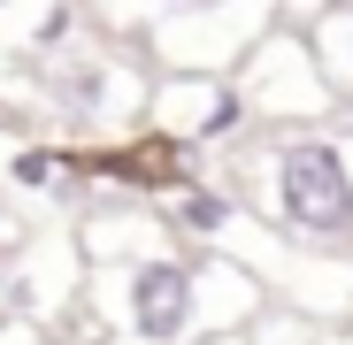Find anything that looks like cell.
Here are the masks:
<instances>
[{
	"instance_id": "1",
	"label": "cell",
	"mask_w": 353,
	"mask_h": 345,
	"mask_svg": "<svg viewBox=\"0 0 353 345\" xmlns=\"http://www.w3.org/2000/svg\"><path fill=\"white\" fill-rule=\"evenodd\" d=\"M223 177L246 192V207L330 253H353V123H307V131H254L239 154H223Z\"/></svg>"
},
{
	"instance_id": "2",
	"label": "cell",
	"mask_w": 353,
	"mask_h": 345,
	"mask_svg": "<svg viewBox=\"0 0 353 345\" xmlns=\"http://www.w3.org/2000/svg\"><path fill=\"white\" fill-rule=\"evenodd\" d=\"M23 92L46 107V123L62 138H131L146 131V92H154V62L123 39H100V31H77L70 46L23 62Z\"/></svg>"
},
{
	"instance_id": "3",
	"label": "cell",
	"mask_w": 353,
	"mask_h": 345,
	"mask_svg": "<svg viewBox=\"0 0 353 345\" xmlns=\"http://www.w3.org/2000/svg\"><path fill=\"white\" fill-rule=\"evenodd\" d=\"M230 261H246L261 276V292L269 307H292V315H307L323 330L353 322V253H330V246H307V238H284V230H269L254 207L223 230V246Z\"/></svg>"
},
{
	"instance_id": "4",
	"label": "cell",
	"mask_w": 353,
	"mask_h": 345,
	"mask_svg": "<svg viewBox=\"0 0 353 345\" xmlns=\"http://www.w3.org/2000/svg\"><path fill=\"white\" fill-rule=\"evenodd\" d=\"M230 85H239L254 131H307V123H338L345 100L330 92L323 62H315V39L300 23H276L239 70H230Z\"/></svg>"
},
{
	"instance_id": "5",
	"label": "cell",
	"mask_w": 353,
	"mask_h": 345,
	"mask_svg": "<svg viewBox=\"0 0 353 345\" xmlns=\"http://www.w3.org/2000/svg\"><path fill=\"white\" fill-rule=\"evenodd\" d=\"M146 131L192 161H223L254 138V115L239 100L230 77H200V70H154V92H146Z\"/></svg>"
},
{
	"instance_id": "6",
	"label": "cell",
	"mask_w": 353,
	"mask_h": 345,
	"mask_svg": "<svg viewBox=\"0 0 353 345\" xmlns=\"http://www.w3.org/2000/svg\"><path fill=\"white\" fill-rule=\"evenodd\" d=\"M276 23H284V16H276V0H215V8H200V16H161V23L139 39V54H146L154 70L230 77V70H239Z\"/></svg>"
},
{
	"instance_id": "7",
	"label": "cell",
	"mask_w": 353,
	"mask_h": 345,
	"mask_svg": "<svg viewBox=\"0 0 353 345\" xmlns=\"http://www.w3.org/2000/svg\"><path fill=\"white\" fill-rule=\"evenodd\" d=\"M0 284H8V307L39 330H54L62 315L85 307V284H92V261L77 246V222H46V230H23L16 253L0 261Z\"/></svg>"
},
{
	"instance_id": "8",
	"label": "cell",
	"mask_w": 353,
	"mask_h": 345,
	"mask_svg": "<svg viewBox=\"0 0 353 345\" xmlns=\"http://www.w3.org/2000/svg\"><path fill=\"white\" fill-rule=\"evenodd\" d=\"M307 39H315V62H323V77H330V92L345 100V115H353V0H338V8H323L315 23H300Z\"/></svg>"
},
{
	"instance_id": "9",
	"label": "cell",
	"mask_w": 353,
	"mask_h": 345,
	"mask_svg": "<svg viewBox=\"0 0 353 345\" xmlns=\"http://www.w3.org/2000/svg\"><path fill=\"white\" fill-rule=\"evenodd\" d=\"M254 345H323V322L292 315V307H269V315L254 322Z\"/></svg>"
},
{
	"instance_id": "10",
	"label": "cell",
	"mask_w": 353,
	"mask_h": 345,
	"mask_svg": "<svg viewBox=\"0 0 353 345\" xmlns=\"http://www.w3.org/2000/svg\"><path fill=\"white\" fill-rule=\"evenodd\" d=\"M0 345H46V330L23 322V315H8V322H0Z\"/></svg>"
},
{
	"instance_id": "11",
	"label": "cell",
	"mask_w": 353,
	"mask_h": 345,
	"mask_svg": "<svg viewBox=\"0 0 353 345\" xmlns=\"http://www.w3.org/2000/svg\"><path fill=\"white\" fill-rule=\"evenodd\" d=\"M323 8H338V0H276V16H284V23H315Z\"/></svg>"
},
{
	"instance_id": "12",
	"label": "cell",
	"mask_w": 353,
	"mask_h": 345,
	"mask_svg": "<svg viewBox=\"0 0 353 345\" xmlns=\"http://www.w3.org/2000/svg\"><path fill=\"white\" fill-rule=\"evenodd\" d=\"M200 8H215V0H154V23L161 16H200Z\"/></svg>"
},
{
	"instance_id": "13",
	"label": "cell",
	"mask_w": 353,
	"mask_h": 345,
	"mask_svg": "<svg viewBox=\"0 0 353 345\" xmlns=\"http://www.w3.org/2000/svg\"><path fill=\"white\" fill-rule=\"evenodd\" d=\"M200 345H254V330H208Z\"/></svg>"
},
{
	"instance_id": "14",
	"label": "cell",
	"mask_w": 353,
	"mask_h": 345,
	"mask_svg": "<svg viewBox=\"0 0 353 345\" xmlns=\"http://www.w3.org/2000/svg\"><path fill=\"white\" fill-rule=\"evenodd\" d=\"M323 345H353V322H338V330H323Z\"/></svg>"
}]
</instances>
